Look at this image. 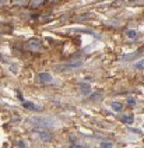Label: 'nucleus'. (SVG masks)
I'll list each match as a JSON object with an SVG mask.
<instances>
[{
  "label": "nucleus",
  "mask_w": 144,
  "mask_h": 148,
  "mask_svg": "<svg viewBox=\"0 0 144 148\" xmlns=\"http://www.w3.org/2000/svg\"><path fill=\"white\" fill-rule=\"evenodd\" d=\"M18 147H20V148H24L25 145H24V143H23V141H18Z\"/></svg>",
  "instance_id": "a211bd4d"
},
{
  "label": "nucleus",
  "mask_w": 144,
  "mask_h": 148,
  "mask_svg": "<svg viewBox=\"0 0 144 148\" xmlns=\"http://www.w3.org/2000/svg\"><path fill=\"white\" fill-rule=\"evenodd\" d=\"M25 48L29 52H42V49H43L41 41L39 39H35V38H32V39H29V41L27 42Z\"/></svg>",
  "instance_id": "7ed1b4c3"
},
{
  "label": "nucleus",
  "mask_w": 144,
  "mask_h": 148,
  "mask_svg": "<svg viewBox=\"0 0 144 148\" xmlns=\"http://www.w3.org/2000/svg\"><path fill=\"white\" fill-rule=\"evenodd\" d=\"M38 136H39V138H41V140H43V141H49L52 138L51 133L45 132V130H38Z\"/></svg>",
  "instance_id": "39448f33"
},
{
  "label": "nucleus",
  "mask_w": 144,
  "mask_h": 148,
  "mask_svg": "<svg viewBox=\"0 0 144 148\" xmlns=\"http://www.w3.org/2000/svg\"><path fill=\"white\" fill-rule=\"evenodd\" d=\"M102 97H104V95H102L101 92H98V94H93V95H90V99H102Z\"/></svg>",
  "instance_id": "2eb2a0df"
},
{
  "label": "nucleus",
  "mask_w": 144,
  "mask_h": 148,
  "mask_svg": "<svg viewBox=\"0 0 144 148\" xmlns=\"http://www.w3.org/2000/svg\"><path fill=\"white\" fill-rule=\"evenodd\" d=\"M36 80L42 84H51L53 82V77L49 73H38L36 74Z\"/></svg>",
  "instance_id": "20e7f679"
},
{
  "label": "nucleus",
  "mask_w": 144,
  "mask_h": 148,
  "mask_svg": "<svg viewBox=\"0 0 144 148\" xmlns=\"http://www.w3.org/2000/svg\"><path fill=\"white\" fill-rule=\"evenodd\" d=\"M127 103H129L130 106H134V105H136V99L134 98H129V99H127Z\"/></svg>",
  "instance_id": "dca6fc26"
},
{
  "label": "nucleus",
  "mask_w": 144,
  "mask_h": 148,
  "mask_svg": "<svg viewBox=\"0 0 144 148\" xmlns=\"http://www.w3.org/2000/svg\"><path fill=\"white\" fill-rule=\"evenodd\" d=\"M133 120H134V116H133V115L122 116V122H125L126 124H132V123H133Z\"/></svg>",
  "instance_id": "1a4fd4ad"
},
{
  "label": "nucleus",
  "mask_w": 144,
  "mask_h": 148,
  "mask_svg": "<svg viewBox=\"0 0 144 148\" xmlns=\"http://www.w3.org/2000/svg\"><path fill=\"white\" fill-rule=\"evenodd\" d=\"M143 52H144V48L141 50H137V52H134V53H132V55H126V56H123L122 60H133L134 58H137V55H141Z\"/></svg>",
  "instance_id": "0eeeda50"
},
{
  "label": "nucleus",
  "mask_w": 144,
  "mask_h": 148,
  "mask_svg": "<svg viewBox=\"0 0 144 148\" xmlns=\"http://www.w3.org/2000/svg\"><path fill=\"white\" fill-rule=\"evenodd\" d=\"M99 147L101 148H113V143H112V141H101Z\"/></svg>",
  "instance_id": "9b49d317"
},
{
  "label": "nucleus",
  "mask_w": 144,
  "mask_h": 148,
  "mask_svg": "<svg viewBox=\"0 0 144 148\" xmlns=\"http://www.w3.org/2000/svg\"><path fill=\"white\" fill-rule=\"evenodd\" d=\"M70 148H90V147H87V145H80V144H71Z\"/></svg>",
  "instance_id": "f3484780"
},
{
  "label": "nucleus",
  "mask_w": 144,
  "mask_h": 148,
  "mask_svg": "<svg viewBox=\"0 0 144 148\" xmlns=\"http://www.w3.org/2000/svg\"><path fill=\"white\" fill-rule=\"evenodd\" d=\"M110 108H112L115 112H120V110L123 109V105H122L120 102H112V103H110Z\"/></svg>",
  "instance_id": "9d476101"
},
{
  "label": "nucleus",
  "mask_w": 144,
  "mask_h": 148,
  "mask_svg": "<svg viewBox=\"0 0 144 148\" xmlns=\"http://www.w3.org/2000/svg\"><path fill=\"white\" fill-rule=\"evenodd\" d=\"M126 35H127L129 39H134L136 36H137V32H136L134 29H129V31L126 32Z\"/></svg>",
  "instance_id": "f8f14e48"
},
{
  "label": "nucleus",
  "mask_w": 144,
  "mask_h": 148,
  "mask_svg": "<svg viewBox=\"0 0 144 148\" xmlns=\"http://www.w3.org/2000/svg\"><path fill=\"white\" fill-rule=\"evenodd\" d=\"M134 69H144V59H141V60H139L137 63H134Z\"/></svg>",
  "instance_id": "4468645a"
},
{
  "label": "nucleus",
  "mask_w": 144,
  "mask_h": 148,
  "mask_svg": "<svg viewBox=\"0 0 144 148\" xmlns=\"http://www.w3.org/2000/svg\"><path fill=\"white\" fill-rule=\"evenodd\" d=\"M23 106L27 108V109H29V110H39L41 109V106H38V105H35V103H32V102H28V101H24L23 102Z\"/></svg>",
  "instance_id": "423d86ee"
},
{
  "label": "nucleus",
  "mask_w": 144,
  "mask_h": 148,
  "mask_svg": "<svg viewBox=\"0 0 144 148\" xmlns=\"http://www.w3.org/2000/svg\"><path fill=\"white\" fill-rule=\"evenodd\" d=\"M31 122H35L34 124L38 127V130H43V129H48V127L55 126V123H52V122H53L52 119H49V117H42V116L31 117Z\"/></svg>",
  "instance_id": "f257e3e1"
},
{
  "label": "nucleus",
  "mask_w": 144,
  "mask_h": 148,
  "mask_svg": "<svg viewBox=\"0 0 144 148\" xmlns=\"http://www.w3.org/2000/svg\"><path fill=\"white\" fill-rule=\"evenodd\" d=\"M83 66V60H76V62H70V63H63L56 66V71H70V70H77L78 67Z\"/></svg>",
  "instance_id": "f03ea898"
},
{
  "label": "nucleus",
  "mask_w": 144,
  "mask_h": 148,
  "mask_svg": "<svg viewBox=\"0 0 144 148\" xmlns=\"http://www.w3.org/2000/svg\"><path fill=\"white\" fill-rule=\"evenodd\" d=\"M42 4H45V1H31V3H29V7H32V8L41 7Z\"/></svg>",
  "instance_id": "ddd939ff"
},
{
  "label": "nucleus",
  "mask_w": 144,
  "mask_h": 148,
  "mask_svg": "<svg viewBox=\"0 0 144 148\" xmlns=\"http://www.w3.org/2000/svg\"><path fill=\"white\" fill-rule=\"evenodd\" d=\"M80 91H81V94L83 95H90V91H91V87H90V84H81V87H80Z\"/></svg>",
  "instance_id": "6e6552de"
}]
</instances>
